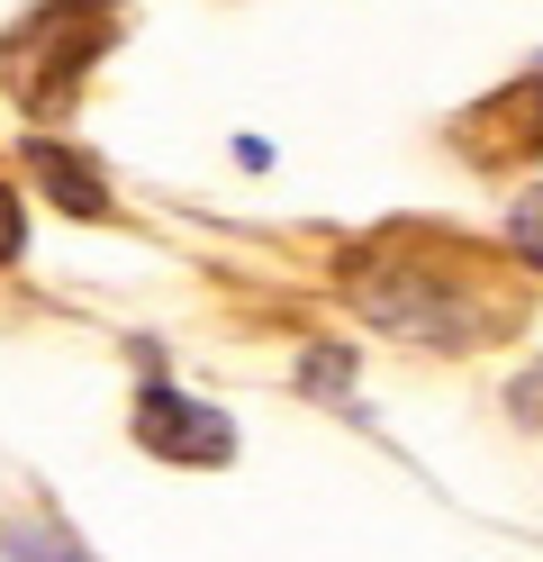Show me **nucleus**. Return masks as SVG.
Segmentation results:
<instances>
[{"label": "nucleus", "mask_w": 543, "mask_h": 562, "mask_svg": "<svg viewBox=\"0 0 543 562\" xmlns=\"http://www.w3.org/2000/svg\"><path fill=\"white\" fill-rule=\"evenodd\" d=\"M344 291H353V308H362V318H372V327H389V336L480 345V308H471V300H453L426 263H381V255H362V263L344 272Z\"/></svg>", "instance_id": "nucleus-1"}, {"label": "nucleus", "mask_w": 543, "mask_h": 562, "mask_svg": "<svg viewBox=\"0 0 543 562\" xmlns=\"http://www.w3.org/2000/svg\"><path fill=\"white\" fill-rule=\"evenodd\" d=\"M127 427H136V445L155 453V463H191L200 472V463H227V453H236V427L208 400L172 391V381H145L136 408H127Z\"/></svg>", "instance_id": "nucleus-2"}, {"label": "nucleus", "mask_w": 543, "mask_h": 562, "mask_svg": "<svg viewBox=\"0 0 543 562\" xmlns=\"http://www.w3.org/2000/svg\"><path fill=\"white\" fill-rule=\"evenodd\" d=\"M27 164H36V182H46V191L72 209V218H109V191H100V172H91L82 155H72V146L36 136V146H27Z\"/></svg>", "instance_id": "nucleus-3"}, {"label": "nucleus", "mask_w": 543, "mask_h": 562, "mask_svg": "<svg viewBox=\"0 0 543 562\" xmlns=\"http://www.w3.org/2000/svg\"><path fill=\"white\" fill-rule=\"evenodd\" d=\"M507 245H517L525 263H543V191H525L517 209H507Z\"/></svg>", "instance_id": "nucleus-4"}, {"label": "nucleus", "mask_w": 543, "mask_h": 562, "mask_svg": "<svg viewBox=\"0 0 543 562\" xmlns=\"http://www.w3.org/2000/svg\"><path fill=\"white\" fill-rule=\"evenodd\" d=\"M19 553H27V562H91L64 526H19Z\"/></svg>", "instance_id": "nucleus-5"}, {"label": "nucleus", "mask_w": 543, "mask_h": 562, "mask_svg": "<svg viewBox=\"0 0 543 562\" xmlns=\"http://www.w3.org/2000/svg\"><path fill=\"white\" fill-rule=\"evenodd\" d=\"M27 255V209H19V191L10 182H0V272H10Z\"/></svg>", "instance_id": "nucleus-6"}, {"label": "nucleus", "mask_w": 543, "mask_h": 562, "mask_svg": "<svg viewBox=\"0 0 543 562\" xmlns=\"http://www.w3.org/2000/svg\"><path fill=\"white\" fill-rule=\"evenodd\" d=\"M507 408H517L525 427H543V363H525L517 381H507Z\"/></svg>", "instance_id": "nucleus-7"}, {"label": "nucleus", "mask_w": 543, "mask_h": 562, "mask_svg": "<svg viewBox=\"0 0 543 562\" xmlns=\"http://www.w3.org/2000/svg\"><path fill=\"white\" fill-rule=\"evenodd\" d=\"M299 381H308V391H344V381H353V355H308Z\"/></svg>", "instance_id": "nucleus-8"}]
</instances>
